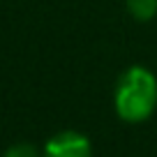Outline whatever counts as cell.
Segmentation results:
<instances>
[{"label": "cell", "mask_w": 157, "mask_h": 157, "mask_svg": "<svg viewBox=\"0 0 157 157\" xmlns=\"http://www.w3.org/2000/svg\"><path fill=\"white\" fill-rule=\"evenodd\" d=\"M113 106L120 120L143 123L157 109V76L148 67H127L116 83Z\"/></svg>", "instance_id": "1"}, {"label": "cell", "mask_w": 157, "mask_h": 157, "mask_svg": "<svg viewBox=\"0 0 157 157\" xmlns=\"http://www.w3.org/2000/svg\"><path fill=\"white\" fill-rule=\"evenodd\" d=\"M44 157H93V146L86 134L65 129L46 141Z\"/></svg>", "instance_id": "2"}, {"label": "cell", "mask_w": 157, "mask_h": 157, "mask_svg": "<svg viewBox=\"0 0 157 157\" xmlns=\"http://www.w3.org/2000/svg\"><path fill=\"white\" fill-rule=\"evenodd\" d=\"M125 5H127L129 16L141 23L152 21L157 16V0H125Z\"/></svg>", "instance_id": "3"}, {"label": "cell", "mask_w": 157, "mask_h": 157, "mask_svg": "<svg viewBox=\"0 0 157 157\" xmlns=\"http://www.w3.org/2000/svg\"><path fill=\"white\" fill-rule=\"evenodd\" d=\"M5 157H39V155L35 150V146H30V143H14V146L7 148Z\"/></svg>", "instance_id": "4"}]
</instances>
